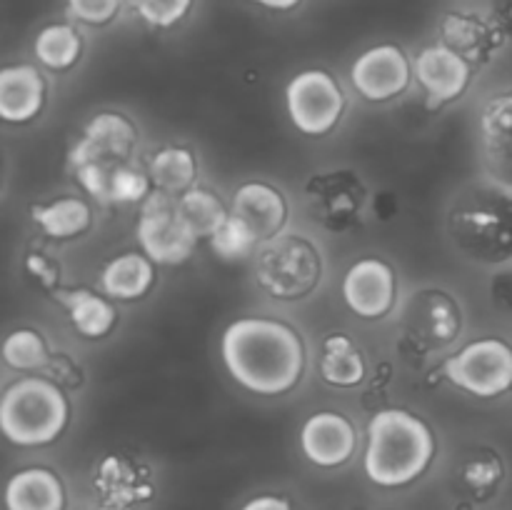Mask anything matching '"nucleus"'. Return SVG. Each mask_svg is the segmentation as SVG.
Instances as JSON below:
<instances>
[{
	"label": "nucleus",
	"mask_w": 512,
	"mask_h": 510,
	"mask_svg": "<svg viewBox=\"0 0 512 510\" xmlns=\"http://www.w3.org/2000/svg\"><path fill=\"white\" fill-rule=\"evenodd\" d=\"M220 355L235 383L250 393L280 395L295 388L305 368L300 335L268 318H240L228 325Z\"/></svg>",
	"instance_id": "f257e3e1"
},
{
	"label": "nucleus",
	"mask_w": 512,
	"mask_h": 510,
	"mask_svg": "<svg viewBox=\"0 0 512 510\" xmlns=\"http://www.w3.org/2000/svg\"><path fill=\"white\" fill-rule=\"evenodd\" d=\"M433 453V433L408 410H380L370 420L365 473L380 488H400L418 480L428 470Z\"/></svg>",
	"instance_id": "f03ea898"
},
{
	"label": "nucleus",
	"mask_w": 512,
	"mask_h": 510,
	"mask_svg": "<svg viewBox=\"0 0 512 510\" xmlns=\"http://www.w3.org/2000/svg\"><path fill=\"white\" fill-rule=\"evenodd\" d=\"M450 233L465 258L483 265L512 260V193L500 185H478L458 198Z\"/></svg>",
	"instance_id": "7ed1b4c3"
},
{
	"label": "nucleus",
	"mask_w": 512,
	"mask_h": 510,
	"mask_svg": "<svg viewBox=\"0 0 512 510\" xmlns=\"http://www.w3.org/2000/svg\"><path fill=\"white\" fill-rule=\"evenodd\" d=\"M68 423V400L60 388L43 378H23L0 400V428L15 445L53 443Z\"/></svg>",
	"instance_id": "20e7f679"
},
{
	"label": "nucleus",
	"mask_w": 512,
	"mask_h": 510,
	"mask_svg": "<svg viewBox=\"0 0 512 510\" xmlns=\"http://www.w3.org/2000/svg\"><path fill=\"white\" fill-rule=\"evenodd\" d=\"M135 128L115 113H100L85 125V133L70 153L78 183L103 203H110V178L133 153Z\"/></svg>",
	"instance_id": "39448f33"
},
{
	"label": "nucleus",
	"mask_w": 512,
	"mask_h": 510,
	"mask_svg": "<svg viewBox=\"0 0 512 510\" xmlns=\"http://www.w3.org/2000/svg\"><path fill=\"white\" fill-rule=\"evenodd\" d=\"M258 283L273 298L295 300L313 293L323 275V260L313 243L300 235H275L258 253Z\"/></svg>",
	"instance_id": "423d86ee"
},
{
	"label": "nucleus",
	"mask_w": 512,
	"mask_h": 510,
	"mask_svg": "<svg viewBox=\"0 0 512 510\" xmlns=\"http://www.w3.org/2000/svg\"><path fill=\"white\" fill-rule=\"evenodd\" d=\"M140 248L145 250L153 263L178 265L190 258L198 235L188 228L178 210V198L173 193H150L143 200V213H140L138 228Z\"/></svg>",
	"instance_id": "0eeeda50"
},
{
	"label": "nucleus",
	"mask_w": 512,
	"mask_h": 510,
	"mask_svg": "<svg viewBox=\"0 0 512 510\" xmlns=\"http://www.w3.org/2000/svg\"><path fill=\"white\" fill-rule=\"evenodd\" d=\"M443 370L458 388L478 398H495L512 388V348L498 338L475 340L445 360Z\"/></svg>",
	"instance_id": "6e6552de"
},
{
	"label": "nucleus",
	"mask_w": 512,
	"mask_h": 510,
	"mask_svg": "<svg viewBox=\"0 0 512 510\" xmlns=\"http://www.w3.org/2000/svg\"><path fill=\"white\" fill-rule=\"evenodd\" d=\"M290 120L305 135H325L335 128L345 108L338 83L323 70H305L285 88Z\"/></svg>",
	"instance_id": "1a4fd4ad"
},
{
	"label": "nucleus",
	"mask_w": 512,
	"mask_h": 510,
	"mask_svg": "<svg viewBox=\"0 0 512 510\" xmlns=\"http://www.w3.org/2000/svg\"><path fill=\"white\" fill-rule=\"evenodd\" d=\"M343 298L360 318H383L395 303V278L390 265L378 258L358 260L345 273Z\"/></svg>",
	"instance_id": "9d476101"
},
{
	"label": "nucleus",
	"mask_w": 512,
	"mask_h": 510,
	"mask_svg": "<svg viewBox=\"0 0 512 510\" xmlns=\"http://www.w3.org/2000/svg\"><path fill=\"white\" fill-rule=\"evenodd\" d=\"M480 140L490 183L512 193V90L495 95L483 108Z\"/></svg>",
	"instance_id": "9b49d317"
},
{
	"label": "nucleus",
	"mask_w": 512,
	"mask_h": 510,
	"mask_svg": "<svg viewBox=\"0 0 512 510\" xmlns=\"http://www.w3.org/2000/svg\"><path fill=\"white\" fill-rule=\"evenodd\" d=\"M350 80L368 100H388L408 88V58L395 45H378L355 60Z\"/></svg>",
	"instance_id": "f8f14e48"
},
{
	"label": "nucleus",
	"mask_w": 512,
	"mask_h": 510,
	"mask_svg": "<svg viewBox=\"0 0 512 510\" xmlns=\"http://www.w3.org/2000/svg\"><path fill=\"white\" fill-rule=\"evenodd\" d=\"M300 448L320 468L343 465L355 450V428L340 413H315L300 430Z\"/></svg>",
	"instance_id": "ddd939ff"
},
{
	"label": "nucleus",
	"mask_w": 512,
	"mask_h": 510,
	"mask_svg": "<svg viewBox=\"0 0 512 510\" xmlns=\"http://www.w3.org/2000/svg\"><path fill=\"white\" fill-rule=\"evenodd\" d=\"M415 78L428 90L430 105H443L468 88L470 65L450 45H430L415 58Z\"/></svg>",
	"instance_id": "4468645a"
},
{
	"label": "nucleus",
	"mask_w": 512,
	"mask_h": 510,
	"mask_svg": "<svg viewBox=\"0 0 512 510\" xmlns=\"http://www.w3.org/2000/svg\"><path fill=\"white\" fill-rule=\"evenodd\" d=\"M230 215L238 218L255 235L258 243H268L270 238L280 235L288 208H285L283 195L270 185L245 183L235 193Z\"/></svg>",
	"instance_id": "2eb2a0df"
},
{
	"label": "nucleus",
	"mask_w": 512,
	"mask_h": 510,
	"mask_svg": "<svg viewBox=\"0 0 512 510\" xmlns=\"http://www.w3.org/2000/svg\"><path fill=\"white\" fill-rule=\"evenodd\" d=\"M408 325L418 338L428 343H450L460 330V310L448 293L428 290L415 295L408 310Z\"/></svg>",
	"instance_id": "dca6fc26"
},
{
	"label": "nucleus",
	"mask_w": 512,
	"mask_h": 510,
	"mask_svg": "<svg viewBox=\"0 0 512 510\" xmlns=\"http://www.w3.org/2000/svg\"><path fill=\"white\" fill-rule=\"evenodd\" d=\"M45 83L30 65H13L0 73V115L8 123H25L43 108Z\"/></svg>",
	"instance_id": "f3484780"
},
{
	"label": "nucleus",
	"mask_w": 512,
	"mask_h": 510,
	"mask_svg": "<svg viewBox=\"0 0 512 510\" xmlns=\"http://www.w3.org/2000/svg\"><path fill=\"white\" fill-rule=\"evenodd\" d=\"M8 510H63L65 490L58 475L45 468H25L5 485Z\"/></svg>",
	"instance_id": "a211bd4d"
},
{
	"label": "nucleus",
	"mask_w": 512,
	"mask_h": 510,
	"mask_svg": "<svg viewBox=\"0 0 512 510\" xmlns=\"http://www.w3.org/2000/svg\"><path fill=\"white\" fill-rule=\"evenodd\" d=\"M153 275L150 258L140 253H125L105 265L100 283H103L105 293L113 298L135 300L148 293V288L153 285Z\"/></svg>",
	"instance_id": "6ab92c4d"
},
{
	"label": "nucleus",
	"mask_w": 512,
	"mask_h": 510,
	"mask_svg": "<svg viewBox=\"0 0 512 510\" xmlns=\"http://www.w3.org/2000/svg\"><path fill=\"white\" fill-rule=\"evenodd\" d=\"M58 298L70 310L75 330L85 338H100L113 328L115 310L100 295L90 293V290H63L58 293Z\"/></svg>",
	"instance_id": "aec40b11"
},
{
	"label": "nucleus",
	"mask_w": 512,
	"mask_h": 510,
	"mask_svg": "<svg viewBox=\"0 0 512 510\" xmlns=\"http://www.w3.org/2000/svg\"><path fill=\"white\" fill-rule=\"evenodd\" d=\"M320 373L330 385H358L365 378V363L353 340L335 333L325 340Z\"/></svg>",
	"instance_id": "412c9836"
},
{
	"label": "nucleus",
	"mask_w": 512,
	"mask_h": 510,
	"mask_svg": "<svg viewBox=\"0 0 512 510\" xmlns=\"http://www.w3.org/2000/svg\"><path fill=\"white\" fill-rule=\"evenodd\" d=\"M33 220L50 238H73L90 225V210L83 200L63 198L50 205H33Z\"/></svg>",
	"instance_id": "4be33fe9"
},
{
	"label": "nucleus",
	"mask_w": 512,
	"mask_h": 510,
	"mask_svg": "<svg viewBox=\"0 0 512 510\" xmlns=\"http://www.w3.org/2000/svg\"><path fill=\"white\" fill-rule=\"evenodd\" d=\"M178 210L198 238H210L228 220L223 203L205 188H190L178 195Z\"/></svg>",
	"instance_id": "5701e85b"
},
{
	"label": "nucleus",
	"mask_w": 512,
	"mask_h": 510,
	"mask_svg": "<svg viewBox=\"0 0 512 510\" xmlns=\"http://www.w3.org/2000/svg\"><path fill=\"white\" fill-rule=\"evenodd\" d=\"M150 180L165 193H185L195 180V158L185 148H163L150 160Z\"/></svg>",
	"instance_id": "b1692460"
},
{
	"label": "nucleus",
	"mask_w": 512,
	"mask_h": 510,
	"mask_svg": "<svg viewBox=\"0 0 512 510\" xmlns=\"http://www.w3.org/2000/svg\"><path fill=\"white\" fill-rule=\"evenodd\" d=\"M35 55L53 70L73 65L80 55V38L70 25H48L35 38Z\"/></svg>",
	"instance_id": "393cba45"
},
{
	"label": "nucleus",
	"mask_w": 512,
	"mask_h": 510,
	"mask_svg": "<svg viewBox=\"0 0 512 510\" xmlns=\"http://www.w3.org/2000/svg\"><path fill=\"white\" fill-rule=\"evenodd\" d=\"M445 38H448L450 48L458 50L465 60L488 58L490 50L495 48V40L490 38L485 25L473 18H465V15H450L445 20Z\"/></svg>",
	"instance_id": "a878e982"
},
{
	"label": "nucleus",
	"mask_w": 512,
	"mask_h": 510,
	"mask_svg": "<svg viewBox=\"0 0 512 510\" xmlns=\"http://www.w3.org/2000/svg\"><path fill=\"white\" fill-rule=\"evenodd\" d=\"M3 360L15 370H35L48 360L45 343L35 330H15L3 343Z\"/></svg>",
	"instance_id": "bb28decb"
},
{
	"label": "nucleus",
	"mask_w": 512,
	"mask_h": 510,
	"mask_svg": "<svg viewBox=\"0 0 512 510\" xmlns=\"http://www.w3.org/2000/svg\"><path fill=\"white\" fill-rule=\"evenodd\" d=\"M210 245L223 260H238L245 258L258 245V240L238 218L228 215V220L210 235Z\"/></svg>",
	"instance_id": "cd10ccee"
},
{
	"label": "nucleus",
	"mask_w": 512,
	"mask_h": 510,
	"mask_svg": "<svg viewBox=\"0 0 512 510\" xmlns=\"http://www.w3.org/2000/svg\"><path fill=\"white\" fill-rule=\"evenodd\" d=\"M148 188V175H143V170L135 165L125 163L110 178V203H140L150 195Z\"/></svg>",
	"instance_id": "c85d7f7f"
},
{
	"label": "nucleus",
	"mask_w": 512,
	"mask_h": 510,
	"mask_svg": "<svg viewBox=\"0 0 512 510\" xmlns=\"http://www.w3.org/2000/svg\"><path fill=\"white\" fill-rule=\"evenodd\" d=\"M463 478L478 498H490L503 480V463L495 455H480L465 465Z\"/></svg>",
	"instance_id": "c756f323"
},
{
	"label": "nucleus",
	"mask_w": 512,
	"mask_h": 510,
	"mask_svg": "<svg viewBox=\"0 0 512 510\" xmlns=\"http://www.w3.org/2000/svg\"><path fill=\"white\" fill-rule=\"evenodd\" d=\"M193 0H135L140 18L155 28H170L188 13Z\"/></svg>",
	"instance_id": "7c9ffc66"
},
{
	"label": "nucleus",
	"mask_w": 512,
	"mask_h": 510,
	"mask_svg": "<svg viewBox=\"0 0 512 510\" xmlns=\"http://www.w3.org/2000/svg\"><path fill=\"white\" fill-rule=\"evenodd\" d=\"M70 13L78 20H85V23H108L110 18L118 10L120 0H68Z\"/></svg>",
	"instance_id": "2f4dec72"
},
{
	"label": "nucleus",
	"mask_w": 512,
	"mask_h": 510,
	"mask_svg": "<svg viewBox=\"0 0 512 510\" xmlns=\"http://www.w3.org/2000/svg\"><path fill=\"white\" fill-rule=\"evenodd\" d=\"M240 510H293L285 498L278 495H258V498L248 500Z\"/></svg>",
	"instance_id": "473e14b6"
},
{
	"label": "nucleus",
	"mask_w": 512,
	"mask_h": 510,
	"mask_svg": "<svg viewBox=\"0 0 512 510\" xmlns=\"http://www.w3.org/2000/svg\"><path fill=\"white\" fill-rule=\"evenodd\" d=\"M28 268L33 270V273H38V278H43L48 285L55 280V270H50L48 263H45V258H40V255H30Z\"/></svg>",
	"instance_id": "72a5a7b5"
},
{
	"label": "nucleus",
	"mask_w": 512,
	"mask_h": 510,
	"mask_svg": "<svg viewBox=\"0 0 512 510\" xmlns=\"http://www.w3.org/2000/svg\"><path fill=\"white\" fill-rule=\"evenodd\" d=\"M498 300L503 303V308L508 310V313H512V270H510V273H505V278L500 280Z\"/></svg>",
	"instance_id": "f704fd0d"
},
{
	"label": "nucleus",
	"mask_w": 512,
	"mask_h": 510,
	"mask_svg": "<svg viewBox=\"0 0 512 510\" xmlns=\"http://www.w3.org/2000/svg\"><path fill=\"white\" fill-rule=\"evenodd\" d=\"M255 3L268 5V8H275V10H288L293 8V5H298L300 0H255Z\"/></svg>",
	"instance_id": "c9c22d12"
},
{
	"label": "nucleus",
	"mask_w": 512,
	"mask_h": 510,
	"mask_svg": "<svg viewBox=\"0 0 512 510\" xmlns=\"http://www.w3.org/2000/svg\"><path fill=\"white\" fill-rule=\"evenodd\" d=\"M95 510H128V508H125V503H118V500H110V503L100 505V508H95Z\"/></svg>",
	"instance_id": "e433bc0d"
}]
</instances>
